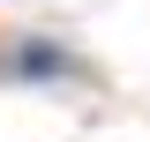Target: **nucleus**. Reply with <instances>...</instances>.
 Segmentation results:
<instances>
[{
  "mask_svg": "<svg viewBox=\"0 0 150 142\" xmlns=\"http://www.w3.org/2000/svg\"><path fill=\"white\" fill-rule=\"evenodd\" d=\"M15 75L23 82H60V75H75V60L60 53V45H45V37H23L15 45Z\"/></svg>",
  "mask_w": 150,
  "mask_h": 142,
  "instance_id": "nucleus-1",
  "label": "nucleus"
}]
</instances>
